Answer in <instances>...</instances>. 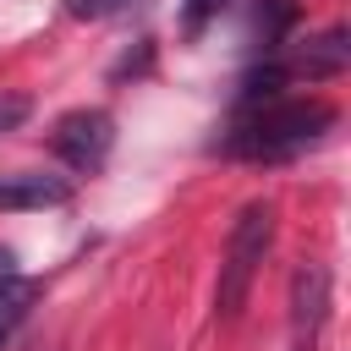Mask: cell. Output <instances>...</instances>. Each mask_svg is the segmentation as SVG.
Segmentation results:
<instances>
[{
  "mask_svg": "<svg viewBox=\"0 0 351 351\" xmlns=\"http://www.w3.org/2000/svg\"><path fill=\"white\" fill-rule=\"evenodd\" d=\"M329 126H335V110L324 99H269L230 132L225 148L236 159H291L307 143H318Z\"/></svg>",
  "mask_w": 351,
  "mask_h": 351,
  "instance_id": "6da1fadb",
  "label": "cell"
},
{
  "mask_svg": "<svg viewBox=\"0 0 351 351\" xmlns=\"http://www.w3.org/2000/svg\"><path fill=\"white\" fill-rule=\"evenodd\" d=\"M71 197V181L66 176H0V214H22V208H60Z\"/></svg>",
  "mask_w": 351,
  "mask_h": 351,
  "instance_id": "5b68a950",
  "label": "cell"
},
{
  "mask_svg": "<svg viewBox=\"0 0 351 351\" xmlns=\"http://www.w3.org/2000/svg\"><path fill=\"white\" fill-rule=\"evenodd\" d=\"M5 274H16V252H11V247H0V280H5Z\"/></svg>",
  "mask_w": 351,
  "mask_h": 351,
  "instance_id": "7c38bea8",
  "label": "cell"
},
{
  "mask_svg": "<svg viewBox=\"0 0 351 351\" xmlns=\"http://www.w3.org/2000/svg\"><path fill=\"white\" fill-rule=\"evenodd\" d=\"M22 121H27V99L22 93H0V132H11Z\"/></svg>",
  "mask_w": 351,
  "mask_h": 351,
  "instance_id": "8fae6325",
  "label": "cell"
},
{
  "mask_svg": "<svg viewBox=\"0 0 351 351\" xmlns=\"http://www.w3.org/2000/svg\"><path fill=\"white\" fill-rule=\"evenodd\" d=\"M132 0H66V11L71 16H115V11H126Z\"/></svg>",
  "mask_w": 351,
  "mask_h": 351,
  "instance_id": "30bf717a",
  "label": "cell"
},
{
  "mask_svg": "<svg viewBox=\"0 0 351 351\" xmlns=\"http://www.w3.org/2000/svg\"><path fill=\"white\" fill-rule=\"evenodd\" d=\"M230 0H181V27L186 33H203V22H214Z\"/></svg>",
  "mask_w": 351,
  "mask_h": 351,
  "instance_id": "9c48e42d",
  "label": "cell"
},
{
  "mask_svg": "<svg viewBox=\"0 0 351 351\" xmlns=\"http://www.w3.org/2000/svg\"><path fill=\"white\" fill-rule=\"evenodd\" d=\"M252 22H258L263 44L274 49V44L285 38V27L296 22V0H258V5H252Z\"/></svg>",
  "mask_w": 351,
  "mask_h": 351,
  "instance_id": "ba28073f",
  "label": "cell"
},
{
  "mask_svg": "<svg viewBox=\"0 0 351 351\" xmlns=\"http://www.w3.org/2000/svg\"><path fill=\"white\" fill-rule=\"evenodd\" d=\"M346 60H351V44H346V27H329L324 38H313L285 71H302V77H335V71H346Z\"/></svg>",
  "mask_w": 351,
  "mask_h": 351,
  "instance_id": "8992f818",
  "label": "cell"
},
{
  "mask_svg": "<svg viewBox=\"0 0 351 351\" xmlns=\"http://www.w3.org/2000/svg\"><path fill=\"white\" fill-rule=\"evenodd\" d=\"M33 296H38V280H27V274H5V280H0V346H5V340L16 335V324L27 318Z\"/></svg>",
  "mask_w": 351,
  "mask_h": 351,
  "instance_id": "52a82bcc",
  "label": "cell"
},
{
  "mask_svg": "<svg viewBox=\"0 0 351 351\" xmlns=\"http://www.w3.org/2000/svg\"><path fill=\"white\" fill-rule=\"evenodd\" d=\"M269 241H274V203L252 197V203L236 214V225H230L225 263H219V285H214V313H219L225 324L241 313V302H247V291H252V280H258V269H263Z\"/></svg>",
  "mask_w": 351,
  "mask_h": 351,
  "instance_id": "7a4b0ae2",
  "label": "cell"
},
{
  "mask_svg": "<svg viewBox=\"0 0 351 351\" xmlns=\"http://www.w3.org/2000/svg\"><path fill=\"white\" fill-rule=\"evenodd\" d=\"M49 148H55L71 170H99V165L110 159V148H115V121H110V110H71V115H60L55 132H49Z\"/></svg>",
  "mask_w": 351,
  "mask_h": 351,
  "instance_id": "3957f363",
  "label": "cell"
},
{
  "mask_svg": "<svg viewBox=\"0 0 351 351\" xmlns=\"http://www.w3.org/2000/svg\"><path fill=\"white\" fill-rule=\"evenodd\" d=\"M324 318H329V269H324V263H296V274H291V329H296V351H313Z\"/></svg>",
  "mask_w": 351,
  "mask_h": 351,
  "instance_id": "277c9868",
  "label": "cell"
}]
</instances>
